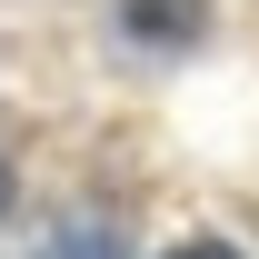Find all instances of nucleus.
I'll return each instance as SVG.
<instances>
[{
    "label": "nucleus",
    "instance_id": "f257e3e1",
    "mask_svg": "<svg viewBox=\"0 0 259 259\" xmlns=\"http://www.w3.org/2000/svg\"><path fill=\"white\" fill-rule=\"evenodd\" d=\"M169 259H239L229 239H190V249H169Z\"/></svg>",
    "mask_w": 259,
    "mask_h": 259
},
{
    "label": "nucleus",
    "instance_id": "f03ea898",
    "mask_svg": "<svg viewBox=\"0 0 259 259\" xmlns=\"http://www.w3.org/2000/svg\"><path fill=\"white\" fill-rule=\"evenodd\" d=\"M0 209H10V169H0Z\"/></svg>",
    "mask_w": 259,
    "mask_h": 259
}]
</instances>
